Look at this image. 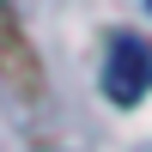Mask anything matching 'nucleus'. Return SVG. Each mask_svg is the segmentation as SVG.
<instances>
[{
  "instance_id": "obj_1",
  "label": "nucleus",
  "mask_w": 152,
  "mask_h": 152,
  "mask_svg": "<svg viewBox=\"0 0 152 152\" xmlns=\"http://www.w3.org/2000/svg\"><path fill=\"white\" fill-rule=\"evenodd\" d=\"M152 91V43L134 31H116L110 37V61H104V97L110 104H140Z\"/></svg>"
}]
</instances>
